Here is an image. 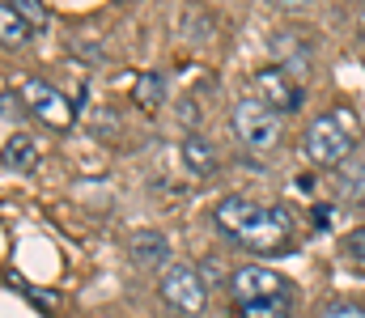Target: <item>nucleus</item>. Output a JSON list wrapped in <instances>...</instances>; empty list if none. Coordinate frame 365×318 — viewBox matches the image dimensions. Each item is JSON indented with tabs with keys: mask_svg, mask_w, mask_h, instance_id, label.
I'll return each mask as SVG.
<instances>
[{
	"mask_svg": "<svg viewBox=\"0 0 365 318\" xmlns=\"http://www.w3.org/2000/svg\"><path fill=\"white\" fill-rule=\"evenodd\" d=\"M9 4H13V9L34 26V30H43V26H47V9H43V0H9Z\"/></svg>",
	"mask_w": 365,
	"mask_h": 318,
	"instance_id": "nucleus-15",
	"label": "nucleus"
},
{
	"mask_svg": "<svg viewBox=\"0 0 365 318\" xmlns=\"http://www.w3.org/2000/svg\"><path fill=\"white\" fill-rule=\"evenodd\" d=\"M234 136L255 153H272V149H280L284 123H280V115L272 106H264L259 98H242L234 106Z\"/></svg>",
	"mask_w": 365,
	"mask_h": 318,
	"instance_id": "nucleus-3",
	"label": "nucleus"
},
{
	"mask_svg": "<svg viewBox=\"0 0 365 318\" xmlns=\"http://www.w3.org/2000/svg\"><path fill=\"white\" fill-rule=\"evenodd\" d=\"M158 293H162V302H166L170 310H179V314H187V318L204 314V306H208V280H204V272L191 267V263H170V267L162 272Z\"/></svg>",
	"mask_w": 365,
	"mask_h": 318,
	"instance_id": "nucleus-4",
	"label": "nucleus"
},
{
	"mask_svg": "<svg viewBox=\"0 0 365 318\" xmlns=\"http://www.w3.org/2000/svg\"><path fill=\"white\" fill-rule=\"evenodd\" d=\"M162 94H166V90H162V77H153V73L140 77V85H136V102L140 106H158L162 102Z\"/></svg>",
	"mask_w": 365,
	"mask_h": 318,
	"instance_id": "nucleus-14",
	"label": "nucleus"
},
{
	"mask_svg": "<svg viewBox=\"0 0 365 318\" xmlns=\"http://www.w3.org/2000/svg\"><path fill=\"white\" fill-rule=\"evenodd\" d=\"M217 229L255 255H284L293 246V221L284 208H264L247 196H225L212 212Z\"/></svg>",
	"mask_w": 365,
	"mask_h": 318,
	"instance_id": "nucleus-1",
	"label": "nucleus"
},
{
	"mask_svg": "<svg viewBox=\"0 0 365 318\" xmlns=\"http://www.w3.org/2000/svg\"><path fill=\"white\" fill-rule=\"evenodd\" d=\"M21 98H26V110H30L43 127H51V132H68V127H73V102H68L51 81H38V77L21 81Z\"/></svg>",
	"mask_w": 365,
	"mask_h": 318,
	"instance_id": "nucleus-6",
	"label": "nucleus"
},
{
	"mask_svg": "<svg viewBox=\"0 0 365 318\" xmlns=\"http://www.w3.org/2000/svg\"><path fill=\"white\" fill-rule=\"evenodd\" d=\"M357 140H361V127L349 110H327V115H314L306 123V136H302V149L314 166L323 170H340L353 161L357 153Z\"/></svg>",
	"mask_w": 365,
	"mask_h": 318,
	"instance_id": "nucleus-2",
	"label": "nucleus"
},
{
	"mask_svg": "<svg viewBox=\"0 0 365 318\" xmlns=\"http://www.w3.org/2000/svg\"><path fill=\"white\" fill-rule=\"evenodd\" d=\"M314 318H365V306L361 302H349V297H331V302H323Z\"/></svg>",
	"mask_w": 365,
	"mask_h": 318,
	"instance_id": "nucleus-13",
	"label": "nucleus"
},
{
	"mask_svg": "<svg viewBox=\"0 0 365 318\" xmlns=\"http://www.w3.org/2000/svg\"><path fill=\"white\" fill-rule=\"evenodd\" d=\"M34 166H38V144H34V136H26V132H9V136H4V170L30 174Z\"/></svg>",
	"mask_w": 365,
	"mask_h": 318,
	"instance_id": "nucleus-9",
	"label": "nucleus"
},
{
	"mask_svg": "<svg viewBox=\"0 0 365 318\" xmlns=\"http://www.w3.org/2000/svg\"><path fill=\"white\" fill-rule=\"evenodd\" d=\"M344 250H349V255H353L357 263H365V225H357V229H353V233L344 238Z\"/></svg>",
	"mask_w": 365,
	"mask_h": 318,
	"instance_id": "nucleus-16",
	"label": "nucleus"
},
{
	"mask_svg": "<svg viewBox=\"0 0 365 318\" xmlns=\"http://www.w3.org/2000/svg\"><path fill=\"white\" fill-rule=\"evenodd\" d=\"M272 4L280 9V13H297V9H306L310 0H272Z\"/></svg>",
	"mask_w": 365,
	"mask_h": 318,
	"instance_id": "nucleus-18",
	"label": "nucleus"
},
{
	"mask_svg": "<svg viewBox=\"0 0 365 318\" xmlns=\"http://www.w3.org/2000/svg\"><path fill=\"white\" fill-rule=\"evenodd\" d=\"M251 85H255V98L264 106H272L276 115H293V110L302 106V85H297V77H293L289 68H280V64L255 68Z\"/></svg>",
	"mask_w": 365,
	"mask_h": 318,
	"instance_id": "nucleus-7",
	"label": "nucleus"
},
{
	"mask_svg": "<svg viewBox=\"0 0 365 318\" xmlns=\"http://www.w3.org/2000/svg\"><path fill=\"white\" fill-rule=\"evenodd\" d=\"M0 102H4V123H13V119H21L17 115V98H13V90L4 85V94H0Z\"/></svg>",
	"mask_w": 365,
	"mask_h": 318,
	"instance_id": "nucleus-17",
	"label": "nucleus"
},
{
	"mask_svg": "<svg viewBox=\"0 0 365 318\" xmlns=\"http://www.w3.org/2000/svg\"><path fill=\"white\" fill-rule=\"evenodd\" d=\"M179 153H182V166L191 170V174H212L217 170V149L204 140V136H182V144H179Z\"/></svg>",
	"mask_w": 365,
	"mask_h": 318,
	"instance_id": "nucleus-10",
	"label": "nucleus"
},
{
	"mask_svg": "<svg viewBox=\"0 0 365 318\" xmlns=\"http://www.w3.org/2000/svg\"><path fill=\"white\" fill-rule=\"evenodd\" d=\"M238 318H293V297H272V302H247L234 306Z\"/></svg>",
	"mask_w": 365,
	"mask_h": 318,
	"instance_id": "nucleus-12",
	"label": "nucleus"
},
{
	"mask_svg": "<svg viewBox=\"0 0 365 318\" xmlns=\"http://www.w3.org/2000/svg\"><path fill=\"white\" fill-rule=\"evenodd\" d=\"M230 297H234V306H247V302L293 297V289H289V280H284L280 272L264 267V263H247V267H238V272L230 276Z\"/></svg>",
	"mask_w": 365,
	"mask_h": 318,
	"instance_id": "nucleus-5",
	"label": "nucleus"
},
{
	"mask_svg": "<svg viewBox=\"0 0 365 318\" xmlns=\"http://www.w3.org/2000/svg\"><path fill=\"white\" fill-rule=\"evenodd\" d=\"M30 30H34V26H30V21H26V17L4 0V9H0V43H4L9 51H17V47H26Z\"/></svg>",
	"mask_w": 365,
	"mask_h": 318,
	"instance_id": "nucleus-11",
	"label": "nucleus"
},
{
	"mask_svg": "<svg viewBox=\"0 0 365 318\" xmlns=\"http://www.w3.org/2000/svg\"><path fill=\"white\" fill-rule=\"evenodd\" d=\"M132 263L145 267V272L166 267V263H170V242H166L162 233H153V229L136 233V238H132Z\"/></svg>",
	"mask_w": 365,
	"mask_h": 318,
	"instance_id": "nucleus-8",
	"label": "nucleus"
}]
</instances>
